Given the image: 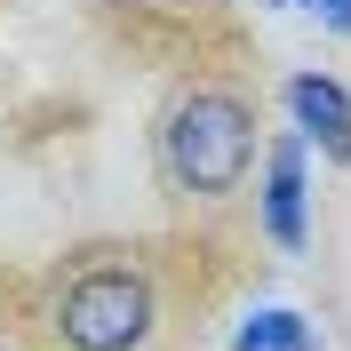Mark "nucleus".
I'll return each instance as SVG.
<instances>
[{
  "label": "nucleus",
  "instance_id": "f257e3e1",
  "mask_svg": "<svg viewBox=\"0 0 351 351\" xmlns=\"http://www.w3.org/2000/svg\"><path fill=\"white\" fill-rule=\"evenodd\" d=\"M256 160V120H247L240 96H216L199 88L168 112V168L184 192H232Z\"/></svg>",
  "mask_w": 351,
  "mask_h": 351
},
{
  "label": "nucleus",
  "instance_id": "f03ea898",
  "mask_svg": "<svg viewBox=\"0 0 351 351\" xmlns=\"http://www.w3.org/2000/svg\"><path fill=\"white\" fill-rule=\"evenodd\" d=\"M152 335V287L144 271H88L64 287V343L72 351H136Z\"/></svg>",
  "mask_w": 351,
  "mask_h": 351
},
{
  "label": "nucleus",
  "instance_id": "7ed1b4c3",
  "mask_svg": "<svg viewBox=\"0 0 351 351\" xmlns=\"http://www.w3.org/2000/svg\"><path fill=\"white\" fill-rule=\"evenodd\" d=\"M287 112H295V128H304L335 168H351V96H343V80L295 72V80H287Z\"/></svg>",
  "mask_w": 351,
  "mask_h": 351
},
{
  "label": "nucleus",
  "instance_id": "20e7f679",
  "mask_svg": "<svg viewBox=\"0 0 351 351\" xmlns=\"http://www.w3.org/2000/svg\"><path fill=\"white\" fill-rule=\"evenodd\" d=\"M263 232L280 247H304V144L280 136L263 160Z\"/></svg>",
  "mask_w": 351,
  "mask_h": 351
},
{
  "label": "nucleus",
  "instance_id": "39448f33",
  "mask_svg": "<svg viewBox=\"0 0 351 351\" xmlns=\"http://www.w3.org/2000/svg\"><path fill=\"white\" fill-rule=\"evenodd\" d=\"M232 351H319V335H311V319H304V311L271 304V311H256V319H240Z\"/></svg>",
  "mask_w": 351,
  "mask_h": 351
},
{
  "label": "nucleus",
  "instance_id": "423d86ee",
  "mask_svg": "<svg viewBox=\"0 0 351 351\" xmlns=\"http://www.w3.org/2000/svg\"><path fill=\"white\" fill-rule=\"evenodd\" d=\"M304 8L328 24V32H351V0H304Z\"/></svg>",
  "mask_w": 351,
  "mask_h": 351
},
{
  "label": "nucleus",
  "instance_id": "0eeeda50",
  "mask_svg": "<svg viewBox=\"0 0 351 351\" xmlns=\"http://www.w3.org/2000/svg\"><path fill=\"white\" fill-rule=\"evenodd\" d=\"M271 8H280V0H271Z\"/></svg>",
  "mask_w": 351,
  "mask_h": 351
}]
</instances>
